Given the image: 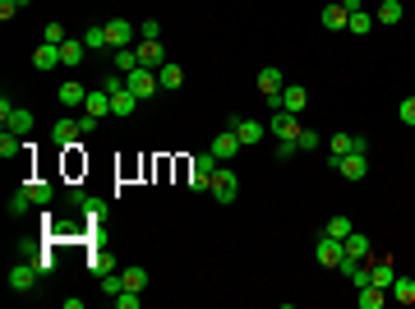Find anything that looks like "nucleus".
Listing matches in <instances>:
<instances>
[{
	"label": "nucleus",
	"instance_id": "nucleus-1",
	"mask_svg": "<svg viewBox=\"0 0 415 309\" xmlns=\"http://www.w3.org/2000/svg\"><path fill=\"white\" fill-rule=\"evenodd\" d=\"M282 88H286V78H282V69H277V65L259 69V92L268 97V111H282Z\"/></svg>",
	"mask_w": 415,
	"mask_h": 309
},
{
	"label": "nucleus",
	"instance_id": "nucleus-2",
	"mask_svg": "<svg viewBox=\"0 0 415 309\" xmlns=\"http://www.w3.org/2000/svg\"><path fill=\"white\" fill-rule=\"evenodd\" d=\"M212 199L217 203H236L240 199V180H236L231 166H217V171H212Z\"/></svg>",
	"mask_w": 415,
	"mask_h": 309
},
{
	"label": "nucleus",
	"instance_id": "nucleus-3",
	"mask_svg": "<svg viewBox=\"0 0 415 309\" xmlns=\"http://www.w3.org/2000/svg\"><path fill=\"white\" fill-rule=\"evenodd\" d=\"M0 125L14 134H33V111H19L10 97H0Z\"/></svg>",
	"mask_w": 415,
	"mask_h": 309
},
{
	"label": "nucleus",
	"instance_id": "nucleus-4",
	"mask_svg": "<svg viewBox=\"0 0 415 309\" xmlns=\"http://www.w3.org/2000/svg\"><path fill=\"white\" fill-rule=\"evenodd\" d=\"M125 83H130V92L134 97H157V88H162V83H157V69H148V65H139L134 69V74H125Z\"/></svg>",
	"mask_w": 415,
	"mask_h": 309
},
{
	"label": "nucleus",
	"instance_id": "nucleus-5",
	"mask_svg": "<svg viewBox=\"0 0 415 309\" xmlns=\"http://www.w3.org/2000/svg\"><path fill=\"white\" fill-rule=\"evenodd\" d=\"M83 144V134H79V116H60L51 125V148H74Z\"/></svg>",
	"mask_w": 415,
	"mask_h": 309
},
{
	"label": "nucleus",
	"instance_id": "nucleus-6",
	"mask_svg": "<svg viewBox=\"0 0 415 309\" xmlns=\"http://www.w3.org/2000/svg\"><path fill=\"white\" fill-rule=\"evenodd\" d=\"M37 282H42V273H37V263H33V259H28V263H10V287L19 291V296L37 291Z\"/></svg>",
	"mask_w": 415,
	"mask_h": 309
},
{
	"label": "nucleus",
	"instance_id": "nucleus-7",
	"mask_svg": "<svg viewBox=\"0 0 415 309\" xmlns=\"http://www.w3.org/2000/svg\"><path fill=\"white\" fill-rule=\"evenodd\" d=\"M268 130H273V139H286V144H295L305 125H300V116H295V111H273V125H268Z\"/></svg>",
	"mask_w": 415,
	"mask_h": 309
},
{
	"label": "nucleus",
	"instance_id": "nucleus-8",
	"mask_svg": "<svg viewBox=\"0 0 415 309\" xmlns=\"http://www.w3.org/2000/svg\"><path fill=\"white\" fill-rule=\"evenodd\" d=\"M332 171H337L341 180H365V176H369V153H346Z\"/></svg>",
	"mask_w": 415,
	"mask_h": 309
},
{
	"label": "nucleus",
	"instance_id": "nucleus-9",
	"mask_svg": "<svg viewBox=\"0 0 415 309\" xmlns=\"http://www.w3.org/2000/svg\"><path fill=\"white\" fill-rule=\"evenodd\" d=\"M231 130L240 134L245 148H254V144H263V139H268V125H263V121H245V116H231Z\"/></svg>",
	"mask_w": 415,
	"mask_h": 309
},
{
	"label": "nucleus",
	"instance_id": "nucleus-10",
	"mask_svg": "<svg viewBox=\"0 0 415 309\" xmlns=\"http://www.w3.org/2000/svg\"><path fill=\"white\" fill-rule=\"evenodd\" d=\"M314 259H318L323 268H341L346 249H341V240H332V235H318V245H314Z\"/></svg>",
	"mask_w": 415,
	"mask_h": 309
},
{
	"label": "nucleus",
	"instance_id": "nucleus-11",
	"mask_svg": "<svg viewBox=\"0 0 415 309\" xmlns=\"http://www.w3.org/2000/svg\"><path fill=\"white\" fill-rule=\"evenodd\" d=\"M107 37H111V51H116V46H134V42H139V28H134L130 19H111L107 23Z\"/></svg>",
	"mask_w": 415,
	"mask_h": 309
},
{
	"label": "nucleus",
	"instance_id": "nucleus-12",
	"mask_svg": "<svg viewBox=\"0 0 415 309\" xmlns=\"http://www.w3.org/2000/svg\"><path fill=\"white\" fill-rule=\"evenodd\" d=\"M208 148H212V153H217L222 157V162H231V157H236V153H240V134H236V130H231V125H226V130H222L217 134V139H212V144H208Z\"/></svg>",
	"mask_w": 415,
	"mask_h": 309
},
{
	"label": "nucleus",
	"instance_id": "nucleus-13",
	"mask_svg": "<svg viewBox=\"0 0 415 309\" xmlns=\"http://www.w3.org/2000/svg\"><path fill=\"white\" fill-rule=\"evenodd\" d=\"M134 51H139V65H148V69H162L166 65V46L162 42H134Z\"/></svg>",
	"mask_w": 415,
	"mask_h": 309
},
{
	"label": "nucleus",
	"instance_id": "nucleus-14",
	"mask_svg": "<svg viewBox=\"0 0 415 309\" xmlns=\"http://www.w3.org/2000/svg\"><path fill=\"white\" fill-rule=\"evenodd\" d=\"M369 282H374V287H383V291H393V282H397L393 259H369Z\"/></svg>",
	"mask_w": 415,
	"mask_h": 309
},
{
	"label": "nucleus",
	"instance_id": "nucleus-15",
	"mask_svg": "<svg viewBox=\"0 0 415 309\" xmlns=\"http://www.w3.org/2000/svg\"><path fill=\"white\" fill-rule=\"evenodd\" d=\"M341 249H346V259H360V263H369V259H374L369 235H360V231H351L346 240H341Z\"/></svg>",
	"mask_w": 415,
	"mask_h": 309
},
{
	"label": "nucleus",
	"instance_id": "nucleus-16",
	"mask_svg": "<svg viewBox=\"0 0 415 309\" xmlns=\"http://www.w3.org/2000/svg\"><path fill=\"white\" fill-rule=\"evenodd\" d=\"M83 55H88L83 37H65V42H60V65H65V69H79V65H83Z\"/></svg>",
	"mask_w": 415,
	"mask_h": 309
},
{
	"label": "nucleus",
	"instance_id": "nucleus-17",
	"mask_svg": "<svg viewBox=\"0 0 415 309\" xmlns=\"http://www.w3.org/2000/svg\"><path fill=\"white\" fill-rule=\"evenodd\" d=\"M318 19H323V28H328V33H341V28L351 23V14H346V5H341V0H332V5H323V14H318Z\"/></svg>",
	"mask_w": 415,
	"mask_h": 309
},
{
	"label": "nucleus",
	"instance_id": "nucleus-18",
	"mask_svg": "<svg viewBox=\"0 0 415 309\" xmlns=\"http://www.w3.org/2000/svg\"><path fill=\"white\" fill-rule=\"evenodd\" d=\"M88 92H93V88H83L79 78H65L55 97H60V107H83V102H88Z\"/></svg>",
	"mask_w": 415,
	"mask_h": 309
},
{
	"label": "nucleus",
	"instance_id": "nucleus-19",
	"mask_svg": "<svg viewBox=\"0 0 415 309\" xmlns=\"http://www.w3.org/2000/svg\"><path fill=\"white\" fill-rule=\"evenodd\" d=\"M33 65L42 69V74H51V69H65V65H60V46L42 42V46H37V51H33Z\"/></svg>",
	"mask_w": 415,
	"mask_h": 309
},
{
	"label": "nucleus",
	"instance_id": "nucleus-20",
	"mask_svg": "<svg viewBox=\"0 0 415 309\" xmlns=\"http://www.w3.org/2000/svg\"><path fill=\"white\" fill-rule=\"evenodd\" d=\"M305 107H309L305 83H286V88H282V111H295V116H300Z\"/></svg>",
	"mask_w": 415,
	"mask_h": 309
},
{
	"label": "nucleus",
	"instance_id": "nucleus-21",
	"mask_svg": "<svg viewBox=\"0 0 415 309\" xmlns=\"http://www.w3.org/2000/svg\"><path fill=\"white\" fill-rule=\"evenodd\" d=\"M134 111H139V97L130 92V83L111 92V116H134Z\"/></svg>",
	"mask_w": 415,
	"mask_h": 309
},
{
	"label": "nucleus",
	"instance_id": "nucleus-22",
	"mask_svg": "<svg viewBox=\"0 0 415 309\" xmlns=\"http://www.w3.org/2000/svg\"><path fill=\"white\" fill-rule=\"evenodd\" d=\"M402 19H406V5H402V0H379L374 23H388V28H393V23H402Z\"/></svg>",
	"mask_w": 415,
	"mask_h": 309
},
{
	"label": "nucleus",
	"instance_id": "nucleus-23",
	"mask_svg": "<svg viewBox=\"0 0 415 309\" xmlns=\"http://www.w3.org/2000/svg\"><path fill=\"white\" fill-rule=\"evenodd\" d=\"M83 111H88V116H97V121H102V116H111V92L107 88H93V92H88V102H83Z\"/></svg>",
	"mask_w": 415,
	"mask_h": 309
},
{
	"label": "nucleus",
	"instance_id": "nucleus-24",
	"mask_svg": "<svg viewBox=\"0 0 415 309\" xmlns=\"http://www.w3.org/2000/svg\"><path fill=\"white\" fill-rule=\"evenodd\" d=\"M121 282H125V291H143V287H148V268H143V263L121 268Z\"/></svg>",
	"mask_w": 415,
	"mask_h": 309
},
{
	"label": "nucleus",
	"instance_id": "nucleus-25",
	"mask_svg": "<svg viewBox=\"0 0 415 309\" xmlns=\"http://www.w3.org/2000/svg\"><path fill=\"white\" fill-rule=\"evenodd\" d=\"M83 46H88V51H107V46H111L107 23H93V28H83Z\"/></svg>",
	"mask_w": 415,
	"mask_h": 309
},
{
	"label": "nucleus",
	"instance_id": "nucleus-26",
	"mask_svg": "<svg viewBox=\"0 0 415 309\" xmlns=\"http://www.w3.org/2000/svg\"><path fill=\"white\" fill-rule=\"evenodd\" d=\"M157 83H162V88H180V83H185V69H180V65H175V60H166V65L162 69H157Z\"/></svg>",
	"mask_w": 415,
	"mask_h": 309
},
{
	"label": "nucleus",
	"instance_id": "nucleus-27",
	"mask_svg": "<svg viewBox=\"0 0 415 309\" xmlns=\"http://www.w3.org/2000/svg\"><path fill=\"white\" fill-rule=\"evenodd\" d=\"M111 60H116V69H121V74H134V69H139V51H134V46H116V51H111Z\"/></svg>",
	"mask_w": 415,
	"mask_h": 309
},
{
	"label": "nucleus",
	"instance_id": "nucleus-28",
	"mask_svg": "<svg viewBox=\"0 0 415 309\" xmlns=\"http://www.w3.org/2000/svg\"><path fill=\"white\" fill-rule=\"evenodd\" d=\"M23 134H14V130H0V157H5V162H10V157H19L23 153Z\"/></svg>",
	"mask_w": 415,
	"mask_h": 309
},
{
	"label": "nucleus",
	"instance_id": "nucleus-29",
	"mask_svg": "<svg viewBox=\"0 0 415 309\" xmlns=\"http://www.w3.org/2000/svg\"><path fill=\"white\" fill-rule=\"evenodd\" d=\"M383 300H388V291H383V287H374V282L355 291V305H360V309H379Z\"/></svg>",
	"mask_w": 415,
	"mask_h": 309
},
{
	"label": "nucleus",
	"instance_id": "nucleus-30",
	"mask_svg": "<svg viewBox=\"0 0 415 309\" xmlns=\"http://www.w3.org/2000/svg\"><path fill=\"white\" fill-rule=\"evenodd\" d=\"M28 194H33V203H37V208H46V203L55 199V185H51V180H42V176H37V180H28Z\"/></svg>",
	"mask_w": 415,
	"mask_h": 309
},
{
	"label": "nucleus",
	"instance_id": "nucleus-31",
	"mask_svg": "<svg viewBox=\"0 0 415 309\" xmlns=\"http://www.w3.org/2000/svg\"><path fill=\"white\" fill-rule=\"evenodd\" d=\"M28 208H33V194H28V185H19V189L10 194V217H23Z\"/></svg>",
	"mask_w": 415,
	"mask_h": 309
},
{
	"label": "nucleus",
	"instance_id": "nucleus-32",
	"mask_svg": "<svg viewBox=\"0 0 415 309\" xmlns=\"http://www.w3.org/2000/svg\"><path fill=\"white\" fill-rule=\"evenodd\" d=\"M116 263H121V259H116V254H111V249H93V259H88V268H93V273H111V268H116Z\"/></svg>",
	"mask_w": 415,
	"mask_h": 309
},
{
	"label": "nucleus",
	"instance_id": "nucleus-33",
	"mask_svg": "<svg viewBox=\"0 0 415 309\" xmlns=\"http://www.w3.org/2000/svg\"><path fill=\"white\" fill-rule=\"evenodd\" d=\"M217 166H222V157L212 153V148H208V153H194V166H189V171H203V176H212Z\"/></svg>",
	"mask_w": 415,
	"mask_h": 309
},
{
	"label": "nucleus",
	"instance_id": "nucleus-34",
	"mask_svg": "<svg viewBox=\"0 0 415 309\" xmlns=\"http://www.w3.org/2000/svg\"><path fill=\"white\" fill-rule=\"evenodd\" d=\"M351 231H355V226H351V217H332L328 226H323V235H332V240H346Z\"/></svg>",
	"mask_w": 415,
	"mask_h": 309
},
{
	"label": "nucleus",
	"instance_id": "nucleus-35",
	"mask_svg": "<svg viewBox=\"0 0 415 309\" xmlns=\"http://www.w3.org/2000/svg\"><path fill=\"white\" fill-rule=\"evenodd\" d=\"M351 33H374V14L369 10H360V14H351V23H346Z\"/></svg>",
	"mask_w": 415,
	"mask_h": 309
},
{
	"label": "nucleus",
	"instance_id": "nucleus-36",
	"mask_svg": "<svg viewBox=\"0 0 415 309\" xmlns=\"http://www.w3.org/2000/svg\"><path fill=\"white\" fill-rule=\"evenodd\" d=\"M97 282H102V291H107V296H121V291H125V282H121V273H116V268H111V273H102Z\"/></svg>",
	"mask_w": 415,
	"mask_h": 309
},
{
	"label": "nucleus",
	"instance_id": "nucleus-37",
	"mask_svg": "<svg viewBox=\"0 0 415 309\" xmlns=\"http://www.w3.org/2000/svg\"><path fill=\"white\" fill-rule=\"evenodd\" d=\"M393 296H397V300H406V305H415V282L397 277V282H393Z\"/></svg>",
	"mask_w": 415,
	"mask_h": 309
},
{
	"label": "nucleus",
	"instance_id": "nucleus-38",
	"mask_svg": "<svg viewBox=\"0 0 415 309\" xmlns=\"http://www.w3.org/2000/svg\"><path fill=\"white\" fill-rule=\"evenodd\" d=\"M189 189H194V194H212V176H203V171H189Z\"/></svg>",
	"mask_w": 415,
	"mask_h": 309
},
{
	"label": "nucleus",
	"instance_id": "nucleus-39",
	"mask_svg": "<svg viewBox=\"0 0 415 309\" xmlns=\"http://www.w3.org/2000/svg\"><path fill=\"white\" fill-rule=\"evenodd\" d=\"M139 37H143V42H162V23H157V19L139 23Z\"/></svg>",
	"mask_w": 415,
	"mask_h": 309
},
{
	"label": "nucleus",
	"instance_id": "nucleus-40",
	"mask_svg": "<svg viewBox=\"0 0 415 309\" xmlns=\"http://www.w3.org/2000/svg\"><path fill=\"white\" fill-rule=\"evenodd\" d=\"M397 121L415 130V97H402V107H397Z\"/></svg>",
	"mask_w": 415,
	"mask_h": 309
},
{
	"label": "nucleus",
	"instance_id": "nucleus-41",
	"mask_svg": "<svg viewBox=\"0 0 415 309\" xmlns=\"http://www.w3.org/2000/svg\"><path fill=\"white\" fill-rule=\"evenodd\" d=\"M318 144H323V139H318V130H300V139H295V148H305V153H314Z\"/></svg>",
	"mask_w": 415,
	"mask_h": 309
},
{
	"label": "nucleus",
	"instance_id": "nucleus-42",
	"mask_svg": "<svg viewBox=\"0 0 415 309\" xmlns=\"http://www.w3.org/2000/svg\"><path fill=\"white\" fill-rule=\"evenodd\" d=\"M139 296L143 291H121V296H111V300H116V309H139Z\"/></svg>",
	"mask_w": 415,
	"mask_h": 309
},
{
	"label": "nucleus",
	"instance_id": "nucleus-43",
	"mask_svg": "<svg viewBox=\"0 0 415 309\" xmlns=\"http://www.w3.org/2000/svg\"><path fill=\"white\" fill-rule=\"evenodd\" d=\"M23 5H28V0H0V19H14Z\"/></svg>",
	"mask_w": 415,
	"mask_h": 309
},
{
	"label": "nucleus",
	"instance_id": "nucleus-44",
	"mask_svg": "<svg viewBox=\"0 0 415 309\" xmlns=\"http://www.w3.org/2000/svg\"><path fill=\"white\" fill-rule=\"evenodd\" d=\"M46 42H51V46L65 42V23H46Z\"/></svg>",
	"mask_w": 415,
	"mask_h": 309
},
{
	"label": "nucleus",
	"instance_id": "nucleus-45",
	"mask_svg": "<svg viewBox=\"0 0 415 309\" xmlns=\"http://www.w3.org/2000/svg\"><path fill=\"white\" fill-rule=\"evenodd\" d=\"M273 153H277V162H286V157H295L300 148H295V144H286V139H277V148H273Z\"/></svg>",
	"mask_w": 415,
	"mask_h": 309
},
{
	"label": "nucleus",
	"instance_id": "nucleus-46",
	"mask_svg": "<svg viewBox=\"0 0 415 309\" xmlns=\"http://www.w3.org/2000/svg\"><path fill=\"white\" fill-rule=\"evenodd\" d=\"M93 130H97V116H88V111H83V116H79V134H83V139H88V134H93Z\"/></svg>",
	"mask_w": 415,
	"mask_h": 309
},
{
	"label": "nucleus",
	"instance_id": "nucleus-47",
	"mask_svg": "<svg viewBox=\"0 0 415 309\" xmlns=\"http://www.w3.org/2000/svg\"><path fill=\"white\" fill-rule=\"evenodd\" d=\"M33 263H37V273L46 277V273H51V268H55V259H51V254H33Z\"/></svg>",
	"mask_w": 415,
	"mask_h": 309
},
{
	"label": "nucleus",
	"instance_id": "nucleus-48",
	"mask_svg": "<svg viewBox=\"0 0 415 309\" xmlns=\"http://www.w3.org/2000/svg\"><path fill=\"white\" fill-rule=\"evenodd\" d=\"M341 5H346V14H360L365 10V0H341Z\"/></svg>",
	"mask_w": 415,
	"mask_h": 309
}]
</instances>
